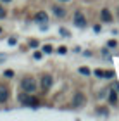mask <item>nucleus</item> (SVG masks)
I'll use <instances>...</instances> for the list:
<instances>
[{"label":"nucleus","instance_id":"6e6552de","mask_svg":"<svg viewBox=\"0 0 119 121\" xmlns=\"http://www.w3.org/2000/svg\"><path fill=\"white\" fill-rule=\"evenodd\" d=\"M52 10H53V14H55L57 17H64V16H66V9L59 7V5H53V7H52Z\"/></svg>","mask_w":119,"mask_h":121},{"label":"nucleus","instance_id":"423d86ee","mask_svg":"<svg viewBox=\"0 0 119 121\" xmlns=\"http://www.w3.org/2000/svg\"><path fill=\"white\" fill-rule=\"evenodd\" d=\"M35 21H36L38 24H43V26H45V24L48 23V16H47V12H43V10L36 12V16H35Z\"/></svg>","mask_w":119,"mask_h":121},{"label":"nucleus","instance_id":"f3484780","mask_svg":"<svg viewBox=\"0 0 119 121\" xmlns=\"http://www.w3.org/2000/svg\"><path fill=\"white\" fill-rule=\"evenodd\" d=\"M61 35H66V36H69V31H67V30H64V28H61Z\"/></svg>","mask_w":119,"mask_h":121},{"label":"nucleus","instance_id":"a211bd4d","mask_svg":"<svg viewBox=\"0 0 119 121\" xmlns=\"http://www.w3.org/2000/svg\"><path fill=\"white\" fill-rule=\"evenodd\" d=\"M95 74H97V76H104V71H100V69H97V71H95Z\"/></svg>","mask_w":119,"mask_h":121},{"label":"nucleus","instance_id":"b1692460","mask_svg":"<svg viewBox=\"0 0 119 121\" xmlns=\"http://www.w3.org/2000/svg\"><path fill=\"white\" fill-rule=\"evenodd\" d=\"M117 16H119V10H117Z\"/></svg>","mask_w":119,"mask_h":121},{"label":"nucleus","instance_id":"1a4fd4ad","mask_svg":"<svg viewBox=\"0 0 119 121\" xmlns=\"http://www.w3.org/2000/svg\"><path fill=\"white\" fill-rule=\"evenodd\" d=\"M100 17H102V21H105V23H111V21H112V16H111V12L107 9H102Z\"/></svg>","mask_w":119,"mask_h":121},{"label":"nucleus","instance_id":"0eeeda50","mask_svg":"<svg viewBox=\"0 0 119 121\" xmlns=\"http://www.w3.org/2000/svg\"><path fill=\"white\" fill-rule=\"evenodd\" d=\"M9 88L5 85H0V104H4V102H7V99H9Z\"/></svg>","mask_w":119,"mask_h":121},{"label":"nucleus","instance_id":"aec40b11","mask_svg":"<svg viewBox=\"0 0 119 121\" xmlns=\"http://www.w3.org/2000/svg\"><path fill=\"white\" fill-rule=\"evenodd\" d=\"M35 59H41V52H35Z\"/></svg>","mask_w":119,"mask_h":121},{"label":"nucleus","instance_id":"f8f14e48","mask_svg":"<svg viewBox=\"0 0 119 121\" xmlns=\"http://www.w3.org/2000/svg\"><path fill=\"white\" fill-rule=\"evenodd\" d=\"M104 78H114V73H112V71H105V73H104Z\"/></svg>","mask_w":119,"mask_h":121},{"label":"nucleus","instance_id":"dca6fc26","mask_svg":"<svg viewBox=\"0 0 119 121\" xmlns=\"http://www.w3.org/2000/svg\"><path fill=\"white\" fill-rule=\"evenodd\" d=\"M66 52H67L66 47H59V54H66Z\"/></svg>","mask_w":119,"mask_h":121},{"label":"nucleus","instance_id":"f03ea898","mask_svg":"<svg viewBox=\"0 0 119 121\" xmlns=\"http://www.w3.org/2000/svg\"><path fill=\"white\" fill-rule=\"evenodd\" d=\"M19 100L24 104L26 107H38V99L36 97H33V95H29V93H24V95H21L19 97Z\"/></svg>","mask_w":119,"mask_h":121},{"label":"nucleus","instance_id":"9d476101","mask_svg":"<svg viewBox=\"0 0 119 121\" xmlns=\"http://www.w3.org/2000/svg\"><path fill=\"white\" fill-rule=\"evenodd\" d=\"M117 93H119V90L112 88V92L109 93V104H116L117 102Z\"/></svg>","mask_w":119,"mask_h":121},{"label":"nucleus","instance_id":"4468645a","mask_svg":"<svg viewBox=\"0 0 119 121\" xmlns=\"http://www.w3.org/2000/svg\"><path fill=\"white\" fill-rule=\"evenodd\" d=\"M5 76H7V78H12V76H14V71H10V69H7V71H5V73H4Z\"/></svg>","mask_w":119,"mask_h":121},{"label":"nucleus","instance_id":"2eb2a0df","mask_svg":"<svg viewBox=\"0 0 119 121\" xmlns=\"http://www.w3.org/2000/svg\"><path fill=\"white\" fill-rule=\"evenodd\" d=\"M79 73H81V74H90V69H88V68H81Z\"/></svg>","mask_w":119,"mask_h":121},{"label":"nucleus","instance_id":"9b49d317","mask_svg":"<svg viewBox=\"0 0 119 121\" xmlns=\"http://www.w3.org/2000/svg\"><path fill=\"white\" fill-rule=\"evenodd\" d=\"M45 54H52L53 52V48H52V45H43V48H41Z\"/></svg>","mask_w":119,"mask_h":121},{"label":"nucleus","instance_id":"20e7f679","mask_svg":"<svg viewBox=\"0 0 119 121\" xmlns=\"http://www.w3.org/2000/svg\"><path fill=\"white\" fill-rule=\"evenodd\" d=\"M74 24L78 28H86V19H85V14L81 10H76L74 12Z\"/></svg>","mask_w":119,"mask_h":121},{"label":"nucleus","instance_id":"5701e85b","mask_svg":"<svg viewBox=\"0 0 119 121\" xmlns=\"http://www.w3.org/2000/svg\"><path fill=\"white\" fill-rule=\"evenodd\" d=\"M2 2H10V0H2Z\"/></svg>","mask_w":119,"mask_h":121},{"label":"nucleus","instance_id":"7ed1b4c3","mask_svg":"<svg viewBox=\"0 0 119 121\" xmlns=\"http://www.w3.org/2000/svg\"><path fill=\"white\" fill-rule=\"evenodd\" d=\"M85 104H86V97H85V93L76 92V93H74V99H73V107H83Z\"/></svg>","mask_w":119,"mask_h":121},{"label":"nucleus","instance_id":"6ab92c4d","mask_svg":"<svg viewBox=\"0 0 119 121\" xmlns=\"http://www.w3.org/2000/svg\"><path fill=\"white\" fill-rule=\"evenodd\" d=\"M29 45H31V47H36V45H38V42H36V40H31Z\"/></svg>","mask_w":119,"mask_h":121},{"label":"nucleus","instance_id":"412c9836","mask_svg":"<svg viewBox=\"0 0 119 121\" xmlns=\"http://www.w3.org/2000/svg\"><path fill=\"white\" fill-rule=\"evenodd\" d=\"M9 45H16V38H10V40H9Z\"/></svg>","mask_w":119,"mask_h":121},{"label":"nucleus","instance_id":"f257e3e1","mask_svg":"<svg viewBox=\"0 0 119 121\" xmlns=\"http://www.w3.org/2000/svg\"><path fill=\"white\" fill-rule=\"evenodd\" d=\"M21 86H23L24 92L31 93V92L36 90V81H35V78H31V76H26V78H23V81H21Z\"/></svg>","mask_w":119,"mask_h":121},{"label":"nucleus","instance_id":"ddd939ff","mask_svg":"<svg viewBox=\"0 0 119 121\" xmlns=\"http://www.w3.org/2000/svg\"><path fill=\"white\" fill-rule=\"evenodd\" d=\"M5 16H7V12H5V9L2 7V5H0V19H4Z\"/></svg>","mask_w":119,"mask_h":121},{"label":"nucleus","instance_id":"39448f33","mask_svg":"<svg viewBox=\"0 0 119 121\" xmlns=\"http://www.w3.org/2000/svg\"><path fill=\"white\" fill-rule=\"evenodd\" d=\"M40 83H41V90L43 92H48V90H50V86H52V83H53V80H52L50 74H43L41 80H40Z\"/></svg>","mask_w":119,"mask_h":121},{"label":"nucleus","instance_id":"4be33fe9","mask_svg":"<svg viewBox=\"0 0 119 121\" xmlns=\"http://www.w3.org/2000/svg\"><path fill=\"white\" fill-rule=\"evenodd\" d=\"M59 2H69V0H59Z\"/></svg>","mask_w":119,"mask_h":121},{"label":"nucleus","instance_id":"393cba45","mask_svg":"<svg viewBox=\"0 0 119 121\" xmlns=\"http://www.w3.org/2000/svg\"><path fill=\"white\" fill-rule=\"evenodd\" d=\"M0 31H2V30H0Z\"/></svg>","mask_w":119,"mask_h":121}]
</instances>
